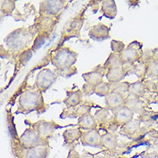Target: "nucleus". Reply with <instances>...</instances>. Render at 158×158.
<instances>
[{"mask_svg":"<svg viewBox=\"0 0 158 158\" xmlns=\"http://www.w3.org/2000/svg\"><path fill=\"white\" fill-rule=\"evenodd\" d=\"M78 125L81 129H85L86 131H90V130H96L98 123L95 119L94 116L91 115V114H86V115L79 118Z\"/></svg>","mask_w":158,"mask_h":158,"instance_id":"nucleus-16","label":"nucleus"},{"mask_svg":"<svg viewBox=\"0 0 158 158\" xmlns=\"http://www.w3.org/2000/svg\"><path fill=\"white\" fill-rule=\"evenodd\" d=\"M14 9H15V2L14 1H3L2 2L1 10L5 14H11Z\"/></svg>","mask_w":158,"mask_h":158,"instance_id":"nucleus-32","label":"nucleus"},{"mask_svg":"<svg viewBox=\"0 0 158 158\" xmlns=\"http://www.w3.org/2000/svg\"><path fill=\"white\" fill-rule=\"evenodd\" d=\"M55 23H56V22L54 21L53 17L41 16L40 20H39V23H36V24H38L39 29L41 30H43V31H44V34H45V33H47L48 31V30H52L53 25L56 24Z\"/></svg>","mask_w":158,"mask_h":158,"instance_id":"nucleus-24","label":"nucleus"},{"mask_svg":"<svg viewBox=\"0 0 158 158\" xmlns=\"http://www.w3.org/2000/svg\"><path fill=\"white\" fill-rule=\"evenodd\" d=\"M31 56H32V49H28V50L23 51L20 54V56H19V61H20V63L25 64L26 62L31 58Z\"/></svg>","mask_w":158,"mask_h":158,"instance_id":"nucleus-34","label":"nucleus"},{"mask_svg":"<svg viewBox=\"0 0 158 158\" xmlns=\"http://www.w3.org/2000/svg\"><path fill=\"white\" fill-rule=\"evenodd\" d=\"M111 47L113 53H116V54H120L125 48V46H124L123 42L116 41V40H112L111 41Z\"/></svg>","mask_w":158,"mask_h":158,"instance_id":"nucleus-33","label":"nucleus"},{"mask_svg":"<svg viewBox=\"0 0 158 158\" xmlns=\"http://www.w3.org/2000/svg\"><path fill=\"white\" fill-rule=\"evenodd\" d=\"M91 106H89L88 104H83L80 106L75 107L73 108L74 110L72 112V114L69 116V117H72V118H81L82 116L86 115V114H90V111H91Z\"/></svg>","mask_w":158,"mask_h":158,"instance_id":"nucleus-27","label":"nucleus"},{"mask_svg":"<svg viewBox=\"0 0 158 158\" xmlns=\"http://www.w3.org/2000/svg\"><path fill=\"white\" fill-rule=\"evenodd\" d=\"M155 89L156 91V93H158V81H156V85H155Z\"/></svg>","mask_w":158,"mask_h":158,"instance_id":"nucleus-38","label":"nucleus"},{"mask_svg":"<svg viewBox=\"0 0 158 158\" xmlns=\"http://www.w3.org/2000/svg\"><path fill=\"white\" fill-rule=\"evenodd\" d=\"M94 158H106L103 156H94Z\"/></svg>","mask_w":158,"mask_h":158,"instance_id":"nucleus-39","label":"nucleus"},{"mask_svg":"<svg viewBox=\"0 0 158 158\" xmlns=\"http://www.w3.org/2000/svg\"><path fill=\"white\" fill-rule=\"evenodd\" d=\"M83 23V17L77 16L67 23L64 27V32L67 35H76L80 32Z\"/></svg>","mask_w":158,"mask_h":158,"instance_id":"nucleus-14","label":"nucleus"},{"mask_svg":"<svg viewBox=\"0 0 158 158\" xmlns=\"http://www.w3.org/2000/svg\"><path fill=\"white\" fill-rule=\"evenodd\" d=\"M111 84V83H110ZM130 83L128 82H118V83H111V92L118 93V94L124 95V93L128 92Z\"/></svg>","mask_w":158,"mask_h":158,"instance_id":"nucleus-28","label":"nucleus"},{"mask_svg":"<svg viewBox=\"0 0 158 158\" xmlns=\"http://www.w3.org/2000/svg\"><path fill=\"white\" fill-rule=\"evenodd\" d=\"M94 93L101 97H106L111 93V84L106 82H101L96 86H94Z\"/></svg>","mask_w":158,"mask_h":158,"instance_id":"nucleus-26","label":"nucleus"},{"mask_svg":"<svg viewBox=\"0 0 158 158\" xmlns=\"http://www.w3.org/2000/svg\"><path fill=\"white\" fill-rule=\"evenodd\" d=\"M18 111L29 113L35 111H39L44 106L43 94L39 90L32 91L27 90L21 94L18 98Z\"/></svg>","mask_w":158,"mask_h":158,"instance_id":"nucleus-1","label":"nucleus"},{"mask_svg":"<svg viewBox=\"0 0 158 158\" xmlns=\"http://www.w3.org/2000/svg\"><path fill=\"white\" fill-rule=\"evenodd\" d=\"M101 144H102V148H105L106 150H114L118 144L117 137L111 133H106L101 136Z\"/></svg>","mask_w":158,"mask_h":158,"instance_id":"nucleus-21","label":"nucleus"},{"mask_svg":"<svg viewBox=\"0 0 158 158\" xmlns=\"http://www.w3.org/2000/svg\"><path fill=\"white\" fill-rule=\"evenodd\" d=\"M124 106L131 109L134 112V111H137L138 109L141 108V101H140L139 98H137L136 96H133L131 94H129L128 97L125 98Z\"/></svg>","mask_w":158,"mask_h":158,"instance_id":"nucleus-25","label":"nucleus"},{"mask_svg":"<svg viewBox=\"0 0 158 158\" xmlns=\"http://www.w3.org/2000/svg\"><path fill=\"white\" fill-rule=\"evenodd\" d=\"M56 78L57 75L54 71L48 69H43L39 72L36 76L35 85L37 90L43 93L54 84V82L56 81Z\"/></svg>","mask_w":158,"mask_h":158,"instance_id":"nucleus-4","label":"nucleus"},{"mask_svg":"<svg viewBox=\"0 0 158 158\" xmlns=\"http://www.w3.org/2000/svg\"><path fill=\"white\" fill-rule=\"evenodd\" d=\"M89 36L95 41L108 39L110 37V28L103 23H98L90 29Z\"/></svg>","mask_w":158,"mask_h":158,"instance_id":"nucleus-9","label":"nucleus"},{"mask_svg":"<svg viewBox=\"0 0 158 158\" xmlns=\"http://www.w3.org/2000/svg\"><path fill=\"white\" fill-rule=\"evenodd\" d=\"M82 131L80 129H69L67 131H65L63 133V138H64L65 143L69 144V143H73L74 142L78 141L79 139H81L82 136Z\"/></svg>","mask_w":158,"mask_h":158,"instance_id":"nucleus-20","label":"nucleus"},{"mask_svg":"<svg viewBox=\"0 0 158 158\" xmlns=\"http://www.w3.org/2000/svg\"><path fill=\"white\" fill-rule=\"evenodd\" d=\"M152 58L154 61H158V48L152 50Z\"/></svg>","mask_w":158,"mask_h":158,"instance_id":"nucleus-37","label":"nucleus"},{"mask_svg":"<svg viewBox=\"0 0 158 158\" xmlns=\"http://www.w3.org/2000/svg\"><path fill=\"white\" fill-rule=\"evenodd\" d=\"M101 11L104 17L113 19L117 15V6L115 1L113 0H106L103 1L101 5Z\"/></svg>","mask_w":158,"mask_h":158,"instance_id":"nucleus-18","label":"nucleus"},{"mask_svg":"<svg viewBox=\"0 0 158 158\" xmlns=\"http://www.w3.org/2000/svg\"><path fill=\"white\" fill-rule=\"evenodd\" d=\"M32 128L35 130L39 136L43 138L44 141H46L55 132L56 129L57 128V125L55 122H48L44 120H41L33 124Z\"/></svg>","mask_w":158,"mask_h":158,"instance_id":"nucleus-6","label":"nucleus"},{"mask_svg":"<svg viewBox=\"0 0 158 158\" xmlns=\"http://www.w3.org/2000/svg\"><path fill=\"white\" fill-rule=\"evenodd\" d=\"M105 101H106V106L114 111L121 107L124 106L125 98H124V95H122V94L111 92L105 98Z\"/></svg>","mask_w":158,"mask_h":158,"instance_id":"nucleus-11","label":"nucleus"},{"mask_svg":"<svg viewBox=\"0 0 158 158\" xmlns=\"http://www.w3.org/2000/svg\"><path fill=\"white\" fill-rule=\"evenodd\" d=\"M82 100V93L81 90L68 92L67 98H65L64 104L68 108H75L81 104Z\"/></svg>","mask_w":158,"mask_h":158,"instance_id":"nucleus-15","label":"nucleus"},{"mask_svg":"<svg viewBox=\"0 0 158 158\" xmlns=\"http://www.w3.org/2000/svg\"><path fill=\"white\" fill-rule=\"evenodd\" d=\"M45 43V35H40L39 36H37L35 40V43L33 44V47H32V50H36L38 49L39 48L42 47L43 43Z\"/></svg>","mask_w":158,"mask_h":158,"instance_id":"nucleus-35","label":"nucleus"},{"mask_svg":"<svg viewBox=\"0 0 158 158\" xmlns=\"http://www.w3.org/2000/svg\"><path fill=\"white\" fill-rule=\"evenodd\" d=\"M133 112L131 109L123 106L114 111V121L118 125H125L133 119Z\"/></svg>","mask_w":158,"mask_h":158,"instance_id":"nucleus-12","label":"nucleus"},{"mask_svg":"<svg viewBox=\"0 0 158 158\" xmlns=\"http://www.w3.org/2000/svg\"><path fill=\"white\" fill-rule=\"evenodd\" d=\"M142 46H143V44L141 43H139V42H137V41L132 42V43H131L129 44V47L135 49V50H137V51L141 50Z\"/></svg>","mask_w":158,"mask_h":158,"instance_id":"nucleus-36","label":"nucleus"},{"mask_svg":"<svg viewBox=\"0 0 158 158\" xmlns=\"http://www.w3.org/2000/svg\"><path fill=\"white\" fill-rule=\"evenodd\" d=\"M145 85L141 81H137L131 84L129 86V94H131L133 96H136L137 98L142 97L145 94Z\"/></svg>","mask_w":158,"mask_h":158,"instance_id":"nucleus-22","label":"nucleus"},{"mask_svg":"<svg viewBox=\"0 0 158 158\" xmlns=\"http://www.w3.org/2000/svg\"><path fill=\"white\" fill-rule=\"evenodd\" d=\"M104 69L106 71H109L111 69H118L123 67V61L120 58L119 54H116V53H111L106 60L105 64H104Z\"/></svg>","mask_w":158,"mask_h":158,"instance_id":"nucleus-19","label":"nucleus"},{"mask_svg":"<svg viewBox=\"0 0 158 158\" xmlns=\"http://www.w3.org/2000/svg\"><path fill=\"white\" fill-rule=\"evenodd\" d=\"M120 58L124 63H131L134 64L135 62H137L138 60L141 59V54L139 53V51L135 50L131 48H130L129 46L125 47L123 51L119 54Z\"/></svg>","mask_w":158,"mask_h":158,"instance_id":"nucleus-13","label":"nucleus"},{"mask_svg":"<svg viewBox=\"0 0 158 158\" xmlns=\"http://www.w3.org/2000/svg\"><path fill=\"white\" fill-rule=\"evenodd\" d=\"M147 69H148V64L144 62H141L139 64L134 65L133 72L135 74H137L139 78H143L147 73Z\"/></svg>","mask_w":158,"mask_h":158,"instance_id":"nucleus-29","label":"nucleus"},{"mask_svg":"<svg viewBox=\"0 0 158 158\" xmlns=\"http://www.w3.org/2000/svg\"><path fill=\"white\" fill-rule=\"evenodd\" d=\"M48 149L46 144L39 145L32 149H23L21 151V158H46Z\"/></svg>","mask_w":158,"mask_h":158,"instance_id":"nucleus-10","label":"nucleus"},{"mask_svg":"<svg viewBox=\"0 0 158 158\" xmlns=\"http://www.w3.org/2000/svg\"><path fill=\"white\" fill-rule=\"evenodd\" d=\"M81 143L84 146H91L94 148H102L101 136L97 130H90L82 133Z\"/></svg>","mask_w":158,"mask_h":158,"instance_id":"nucleus-7","label":"nucleus"},{"mask_svg":"<svg viewBox=\"0 0 158 158\" xmlns=\"http://www.w3.org/2000/svg\"><path fill=\"white\" fill-rule=\"evenodd\" d=\"M107 117H108V111L106 109H101V110H98L95 112V115L94 118L97 121L98 124H105L106 122Z\"/></svg>","mask_w":158,"mask_h":158,"instance_id":"nucleus-31","label":"nucleus"},{"mask_svg":"<svg viewBox=\"0 0 158 158\" xmlns=\"http://www.w3.org/2000/svg\"><path fill=\"white\" fill-rule=\"evenodd\" d=\"M105 72L106 70L104 69V67H97L91 72L83 73L82 77L84 78L86 85L90 87L94 88V86L103 82V76H104Z\"/></svg>","mask_w":158,"mask_h":158,"instance_id":"nucleus-8","label":"nucleus"},{"mask_svg":"<svg viewBox=\"0 0 158 158\" xmlns=\"http://www.w3.org/2000/svg\"><path fill=\"white\" fill-rule=\"evenodd\" d=\"M19 143L23 149H32L39 145L45 144L44 140L33 128L26 130L19 138Z\"/></svg>","mask_w":158,"mask_h":158,"instance_id":"nucleus-3","label":"nucleus"},{"mask_svg":"<svg viewBox=\"0 0 158 158\" xmlns=\"http://www.w3.org/2000/svg\"><path fill=\"white\" fill-rule=\"evenodd\" d=\"M146 75L149 77H155L158 79V61L152 60L148 64Z\"/></svg>","mask_w":158,"mask_h":158,"instance_id":"nucleus-30","label":"nucleus"},{"mask_svg":"<svg viewBox=\"0 0 158 158\" xmlns=\"http://www.w3.org/2000/svg\"><path fill=\"white\" fill-rule=\"evenodd\" d=\"M66 2L62 0H48L42 1L40 4L39 12L41 16L51 17L59 15L60 12L64 8Z\"/></svg>","mask_w":158,"mask_h":158,"instance_id":"nucleus-5","label":"nucleus"},{"mask_svg":"<svg viewBox=\"0 0 158 158\" xmlns=\"http://www.w3.org/2000/svg\"><path fill=\"white\" fill-rule=\"evenodd\" d=\"M140 129V121L138 119H132L130 121L129 123L124 125V127L122 129V131L124 135H128L131 136L134 134H137Z\"/></svg>","mask_w":158,"mask_h":158,"instance_id":"nucleus-23","label":"nucleus"},{"mask_svg":"<svg viewBox=\"0 0 158 158\" xmlns=\"http://www.w3.org/2000/svg\"><path fill=\"white\" fill-rule=\"evenodd\" d=\"M77 60V53L68 47L60 48L51 54V63L60 72L70 70Z\"/></svg>","mask_w":158,"mask_h":158,"instance_id":"nucleus-2","label":"nucleus"},{"mask_svg":"<svg viewBox=\"0 0 158 158\" xmlns=\"http://www.w3.org/2000/svg\"><path fill=\"white\" fill-rule=\"evenodd\" d=\"M128 73L122 68H118V69H113L107 71L106 75L107 81H109V83H118L120 82L122 80H124L125 76Z\"/></svg>","mask_w":158,"mask_h":158,"instance_id":"nucleus-17","label":"nucleus"}]
</instances>
